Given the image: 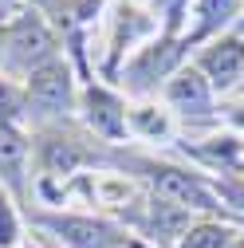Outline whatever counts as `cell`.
Returning <instances> with one entry per match:
<instances>
[{"instance_id": "obj_19", "label": "cell", "mask_w": 244, "mask_h": 248, "mask_svg": "<svg viewBox=\"0 0 244 248\" xmlns=\"http://www.w3.org/2000/svg\"><path fill=\"white\" fill-rule=\"evenodd\" d=\"M240 91H244V83H240Z\"/></svg>"}, {"instance_id": "obj_1", "label": "cell", "mask_w": 244, "mask_h": 248, "mask_svg": "<svg viewBox=\"0 0 244 248\" xmlns=\"http://www.w3.org/2000/svg\"><path fill=\"white\" fill-rule=\"evenodd\" d=\"M55 36L36 12H20L16 20L0 24V71L8 79H28L32 71L47 67L55 55Z\"/></svg>"}, {"instance_id": "obj_14", "label": "cell", "mask_w": 244, "mask_h": 248, "mask_svg": "<svg viewBox=\"0 0 244 248\" xmlns=\"http://www.w3.org/2000/svg\"><path fill=\"white\" fill-rule=\"evenodd\" d=\"M236 232L225 221H193L173 248H232Z\"/></svg>"}, {"instance_id": "obj_6", "label": "cell", "mask_w": 244, "mask_h": 248, "mask_svg": "<svg viewBox=\"0 0 244 248\" xmlns=\"http://www.w3.org/2000/svg\"><path fill=\"white\" fill-rule=\"evenodd\" d=\"M162 99H166V110L173 118H185V122H209L213 118V107H217L213 87L205 83V75L193 63H185L181 71H173V79L162 87Z\"/></svg>"}, {"instance_id": "obj_3", "label": "cell", "mask_w": 244, "mask_h": 248, "mask_svg": "<svg viewBox=\"0 0 244 248\" xmlns=\"http://www.w3.org/2000/svg\"><path fill=\"white\" fill-rule=\"evenodd\" d=\"M24 103H28V118L44 122V126H55L71 114V107L79 103V91L71 79V67L63 59H51L47 67L32 71L24 79Z\"/></svg>"}, {"instance_id": "obj_2", "label": "cell", "mask_w": 244, "mask_h": 248, "mask_svg": "<svg viewBox=\"0 0 244 248\" xmlns=\"http://www.w3.org/2000/svg\"><path fill=\"white\" fill-rule=\"evenodd\" d=\"M185 40L181 36H154L146 40L134 55H126V63H122V87L130 91V95H154L162 91L173 71L185 67Z\"/></svg>"}, {"instance_id": "obj_9", "label": "cell", "mask_w": 244, "mask_h": 248, "mask_svg": "<svg viewBox=\"0 0 244 248\" xmlns=\"http://www.w3.org/2000/svg\"><path fill=\"white\" fill-rule=\"evenodd\" d=\"M36 158H40V170L47 177H63V173H75L79 166L91 162V150L83 146L79 134H63V126H44L40 142H36Z\"/></svg>"}, {"instance_id": "obj_11", "label": "cell", "mask_w": 244, "mask_h": 248, "mask_svg": "<svg viewBox=\"0 0 244 248\" xmlns=\"http://www.w3.org/2000/svg\"><path fill=\"white\" fill-rule=\"evenodd\" d=\"M240 8H244V0H193V8H189L193 24L181 40L185 44H209V40L225 36V28L240 20Z\"/></svg>"}, {"instance_id": "obj_20", "label": "cell", "mask_w": 244, "mask_h": 248, "mask_svg": "<svg viewBox=\"0 0 244 248\" xmlns=\"http://www.w3.org/2000/svg\"><path fill=\"white\" fill-rule=\"evenodd\" d=\"M240 173H244V170H240Z\"/></svg>"}, {"instance_id": "obj_13", "label": "cell", "mask_w": 244, "mask_h": 248, "mask_svg": "<svg viewBox=\"0 0 244 248\" xmlns=\"http://www.w3.org/2000/svg\"><path fill=\"white\" fill-rule=\"evenodd\" d=\"M169 118L173 114L162 110V107H134V110H126V126H130V134H142L150 142H166L173 134V122Z\"/></svg>"}, {"instance_id": "obj_16", "label": "cell", "mask_w": 244, "mask_h": 248, "mask_svg": "<svg viewBox=\"0 0 244 248\" xmlns=\"http://www.w3.org/2000/svg\"><path fill=\"white\" fill-rule=\"evenodd\" d=\"M232 248H244V236H240V232H236V240H232Z\"/></svg>"}, {"instance_id": "obj_10", "label": "cell", "mask_w": 244, "mask_h": 248, "mask_svg": "<svg viewBox=\"0 0 244 248\" xmlns=\"http://www.w3.org/2000/svg\"><path fill=\"white\" fill-rule=\"evenodd\" d=\"M189 225H193V221H189V213H185V209L166 205V201H158V197H150V201L142 205V217L134 221L138 236L154 240L158 248H169V244H177V240H181V232H185Z\"/></svg>"}, {"instance_id": "obj_4", "label": "cell", "mask_w": 244, "mask_h": 248, "mask_svg": "<svg viewBox=\"0 0 244 248\" xmlns=\"http://www.w3.org/2000/svg\"><path fill=\"white\" fill-rule=\"evenodd\" d=\"M146 177H150V189H154L158 201L166 205H177L185 213H217V197H213L209 181L193 170H181V166H166V162H150L146 166Z\"/></svg>"}, {"instance_id": "obj_18", "label": "cell", "mask_w": 244, "mask_h": 248, "mask_svg": "<svg viewBox=\"0 0 244 248\" xmlns=\"http://www.w3.org/2000/svg\"><path fill=\"white\" fill-rule=\"evenodd\" d=\"M240 225H244V217H240Z\"/></svg>"}, {"instance_id": "obj_15", "label": "cell", "mask_w": 244, "mask_h": 248, "mask_svg": "<svg viewBox=\"0 0 244 248\" xmlns=\"http://www.w3.org/2000/svg\"><path fill=\"white\" fill-rule=\"evenodd\" d=\"M16 236H20V225H16V213H12L8 197L0 193V248H12V244H16Z\"/></svg>"}, {"instance_id": "obj_7", "label": "cell", "mask_w": 244, "mask_h": 248, "mask_svg": "<svg viewBox=\"0 0 244 248\" xmlns=\"http://www.w3.org/2000/svg\"><path fill=\"white\" fill-rule=\"evenodd\" d=\"M79 107H83V122L87 130L103 138V142H118L126 138L130 126H126V99L118 95V91H107L99 83H91L79 91Z\"/></svg>"}, {"instance_id": "obj_5", "label": "cell", "mask_w": 244, "mask_h": 248, "mask_svg": "<svg viewBox=\"0 0 244 248\" xmlns=\"http://www.w3.org/2000/svg\"><path fill=\"white\" fill-rule=\"evenodd\" d=\"M193 67L205 75L213 95H232V91H240V83H244V36L225 32L217 40L201 44Z\"/></svg>"}, {"instance_id": "obj_8", "label": "cell", "mask_w": 244, "mask_h": 248, "mask_svg": "<svg viewBox=\"0 0 244 248\" xmlns=\"http://www.w3.org/2000/svg\"><path fill=\"white\" fill-rule=\"evenodd\" d=\"M40 225L71 248H122L126 244V232L110 221H99V217L63 213V217H40Z\"/></svg>"}, {"instance_id": "obj_17", "label": "cell", "mask_w": 244, "mask_h": 248, "mask_svg": "<svg viewBox=\"0 0 244 248\" xmlns=\"http://www.w3.org/2000/svg\"><path fill=\"white\" fill-rule=\"evenodd\" d=\"M0 4H8V0H0Z\"/></svg>"}, {"instance_id": "obj_12", "label": "cell", "mask_w": 244, "mask_h": 248, "mask_svg": "<svg viewBox=\"0 0 244 248\" xmlns=\"http://www.w3.org/2000/svg\"><path fill=\"white\" fill-rule=\"evenodd\" d=\"M24 162H28V138L20 134V126L0 122V177L16 185V177L24 173Z\"/></svg>"}]
</instances>
